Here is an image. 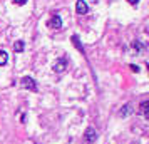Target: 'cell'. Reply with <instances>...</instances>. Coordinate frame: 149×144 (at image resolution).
Returning <instances> with one entry per match:
<instances>
[{
  "instance_id": "6da1fadb",
  "label": "cell",
  "mask_w": 149,
  "mask_h": 144,
  "mask_svg": "<svg viewBox=\"0 0 149 144\" xmlns=\"http://www.w3.org/2000/svg\"><path fill=\"white\" fill-rule=\"evenodd\" d=\"M20 84H22V87H24V89H29V90H32V92H37V90H39V86H37V82H35L32 77H29V76L22 77Z\"/></svg>"
},
{
  "instance_id": "7a4b0ae2",
  "label": "cell",
  "mask_w": 149,
  "mask_h": 144,
  "mask_svg": "<svg viewBox=\"0 0 149 144\" xmlns=\"http://www.w3.org/2000/svg\"><path fill=\"white\" fill-rule=\"evenodd\" d=\"M67 65H69L67 57H61V59H57V61H55V64H54V70L61 74V72H64V70L67 69Z\"/></svg>"
},
{
  "instance_id": "3957f363",
  "label": "cell",
  "mask_w": 149,
  "mask_h": 144,
  "mask_svg": "<svg viewBox=\"0 0 149 144\" xmlns=\"http://www.w3.org/2000/svg\"><path fill=\"white\" fill-rule=\"evenodd\" d=\"M95 139H97V132H95L94 127H87L86 129V132H84V141L87 144H92L95 143Z\"/></svg>"
},
{
  "instance_id": "277c9868",
  "label": "cell",
  "mask_w": 149,
  "mask_h": 144,
  "mask_svg": "<svg viewBox=\"0 0 149 144\" xmlns=\"http://www.w3.org/2000/svg\"><path fill=\"white\" fill-rule=\"evenodd\" d=\"M75 12L79 15H86L89 12V5L86 0H77V3H75Z\"/></svg>"
},
{
  "instance_id": "5b68a950",
  "label": "cell",
  "mask_w": 149,
  "mask_h": 144,
  "mask_svg": "<svg viewBox=\"0 0 149 144\" xmlns=\"http://www.w3.org/2000/svg\"><path fill=\"white\" fill-rule=\"evenodd\" d=\"M49 27H50V29H61L62 27V19L57 14L52 15V19L49 20Z\"/></svg>"
},
{
  "instance_id": "8992f818",
  "label": "cell",
  "mask_w": 149,
  "mask_h": 144,
  "mask_svg": "<svg viewBox=\"0 0 149 144\" xmlns=\"http://www.w3.org/2000/svg\"><path fill=\"white\" fill-rule=\"evenodd\" d=\"M131 112H132V106H131V104H126V106H122V107H121V111H119V116L126 117V116H129Z\"/></svg>"
},
{
  "instance_id": "52a82bcc",
  "label": "cell",
  "mask_w": 149,
  "mask_h": 144,
  "mask_svg": "<svg viewBox=\"0 0 149 144\" xmlns=\"http://www.w3.org/2000/svg\"><path fill=\"white\" fill-rule=\"evenodd\" d=\"M148 107H149V101H142L141 102V106H139V112H141L142 116H146L148 117Z\"/></svg>"
},
{
  "instance_id": "ba28073f",
  "label": "cell",
  "mask_w": 149,
  "mask_h": 144,
  "mask_svg": "<svg viewBox=\"0 0 149 144\" xmlns=\"http://www.w3.org/2000/svg\"><path fill=\"white\" fill-rule=\"evenodd\" d=\"M132 49H134L136 52H142V50L146 49V45H144L141 40H134L132 42Z\"/></svg>"
},
{
  "instance_id": "9c48e42d",
  "label": "cell",
  "mask_w": 149,
  "mask_h": 144,
  "mask_svg": "<svg viewBox=\"0 0 149 144\" xmlns=\"http://www.w3.org/2000/svg\"><path fill=\"white\" fill-rule=\"evenodd\" d=\"M24 49H25V44H24V40H17L14 44V50L15 52H24Z\"/></svg>"
},
{
  "instance_id": "30bf717a",
  "label": "cell",
  "mask_w": 149,
  "mask_h": 144,
  "mask_svg": "<svg viewBox=\"0 0 149 144\" xmlns=\"http://www.w3.org/2000/svg\"><path fill=\"white\" fill-rule=\"evenodd\" d=\"M8 62V54L5 50H0V65H5Z\"/></svg>"
},
{
  "instance_id": "8fae6325",
  "label": "cell",
  "mask_w": 149,
  "mask_h": 144,
  "mask_svg": "<svg viewBox=\"0 0 149 144\" xmlns=\"http://www.w3.org/2000/svg\"><path fill=\"white\" fill-rule=\"evenodd\" d=\"M129 67H131V70H132V72H136V74L139 72V67H137V65H129Z\"/></svg>"
},
{
  "instance_id": "7c38bea8",
  "label": "cell",
  "mask_w": 149,
  "mask_h": 144,
  "mask_svg": "<svg viewBox=\"0 0 149 144\" xmlns=\"http://www.w3.org/2000/svg\"><path fill=\"white\" fill-rule=\"evenodd\" d=\"M127 2L131 5H137V3H139V0H127Z\"/></svg>"
},
{
  "instance_id": "4fadbf2b",
  "label": "cell",
  "mask_w": 149,
  "mask_h": 144,
  "mask_svg": "<svg viewBox=\"0 0 149 144\" xmlns=\"http://www.w3.org/2000/svg\"><path fill=\"white\" fill-rule=\"evenodd\" d=\"M14 2H15V3H19V5H24L27 0H14Z\"/></svg>"
}]
</instances>
